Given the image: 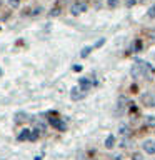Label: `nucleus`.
I'll return each instance as SVG.
<instances>
[{
	"mask_svg": "<svg viewBox=\"0 0 155 160\" xmlns=\"http://www.w3.org/2000/svg\"><path fill=\"white\" fill-rule=\"evenodd\" d=\"M70 12H72V15H80L82 12H87V3L75 2V3H72V7H70Z\"/></svg>",
	"mask_w": 155,
	"mask_h": 160,
	"instance_id": "nucleus-1",
	"label": "nucleus"
},
{
	"mask_svg": "<svg viewBox=\"0 0 155 160\" xmlns=\"http://www.w3.org/2000/svg\"><path fill=\"white\" fill-rule=\"evenodd\" d=\"M145 122H147L148 127H155V117H153V115H148V117H145Z\"/></svg>",
	"mask_w": 155,
	"mask_h": 160,
	"instance_id": "nucleus-9",
	"label": "nucleus"
},
{
	"mask_svg": "<svg viewBox=\"0 0 155 160\" xmlns=\"http://www.w3.org/2000/svg\"><path fill=\"white\" fill-rule=\"evenodd\" d=\"M92 48H93V47H83V48H82V52H80V57H83V58H85V57H88L90 52H92Z\"/></svg>",
	"mask_w": 155,
	"mask_h": 160,
	"instance_id": "nucleus-8",
	"label": "nucleus"
},
{
	"mask_svg": "<svg viewBox=\"0 0 155 160\" xmlns=\"http://www.w3.org/2000/svg\"><path fill=\"white\" fill-rule=\"evenodd\" d=\"M140 2H145V0H140Z\"/></svg>",
	"mask_w": 155,
	"mask_h": 160,
	"instance_id": "nucleus-18",
	"label": "nucleus"
},
{
	"mask_svg": "<svg viewBox=\"0 0 155 160\" xmlns=\"http://www.w3.org/2000/svg\"><path fill=\"white\" fill-rule=\"evenodd\" d=\"M107 3L110 5V7H117V3H118V0H107Z\"/></svg>",
	"mask_w": 155,
	"mask_h": 160,
	"instance_id": "nucleus-12",
	"label": "nucleus"
},
{
	"mask_svg": "<svg viewBox=\"0 0 155 160\" xmlns=\"http://www.w3.org/2000/svg\"><path fill=\"white\" fill-rule=\"evenodd\" d=\"M143 150L147 153H155V140H145L143 142Z\"/></svg>",
	"mask_w": 155,
	"mask_h": 160,
	"instance_id": "nucleus-4",
	"label": "nucleus"
},
{
	"mask_svg": "<svg viewBox=\"0 0 155 160\" xmlns=\"http://www.w3.org/2000/svg\"><path fill=\"white\" fill-rule=\"evenodd\" d=\"M80 88L83 90V92H88L90 88H92V82H90V78H80V85H78Z\"/></svg>",
	"mask_w": 155,
	"mask_h": 160,
	"instance_id": "nucleus-5",
	"label": "nucleus"
},
{
	"mask_svg": "<svg viewBox=\"0 0 155 160\" xmlns=\"http://www.w3.org/2000/svg\"><path fill=\"white\" fill-rule=\"evenodd\" d=\"M128 127H127V125H120V133H122V135H127L128 133Z\"/></svg>",
	"mask_w": 155,
	"mask_h": 160,
	"instance_id": "nucleus-10",
	"label": "nucleus"
},
{
	"mask_svg": "<svg viewBox=\"0 0 155 160\" xmlns=\"http://www.w3.org/2000/svg\"><path fill=\"white\" fill-rule=\"evenodd\" d=\"M18 3H20V0H8V5H10V7H18Z\"/></svg>",
	"mask_w": 155,
	"mask_h": 160,
	"instance_id": "nucleus-11",
	"label": "nucleus"
},
{
	"mask_svg": "<svg viewBox=\"0 0 155 160\" xmlns=\"http://www.w3.org/2000/svg\"><path fill=\"white\" fill-rule=\"evenodd\" d=\"M147 15H148V17H155V7H150V8H148V13H147Z\"/></svg>",
	"mask_w": 155,
	"mask_h": 160,
	"instance_id": "nucleus-14",
	"label": "nucleus"
},
{
	"mask_svg": "<svg viewBox=\"0 0 155 160\" xmlns=\"http://www.w3.org/2000/svg\"><path fill=\"white\" fill-rule=\"evenodd\" d=\"M60 2H67V0H60Z\"/></svg>",
	"mask_w": 155,
	"mask_h": 160,
	"instance_id": "nucleus-17",
	"label": "nucleus"
},
{
	"mask_svg": "<svg viewBox=\"0 0 155 160\" xmlns=\"http://www.w3.org/2000/svg\"><path fill=\"white\" fill-rule=\"evenodd\" d=\"M105 147H107V148L115 147V137H113V135H108V137L105 138Z\"/></svg>",
	"mask_w": 155,
	"mask_h": 160,
	"instance_id": "nucleus-7",
	"label": "nucleus"
},
{
	"mask_svg": "<svg viewBox=\"0 0 155 160\" xmlns=\"http://www.w3.org/2000/svg\"><path fill=\"white\" fill-rule=\"evenodd\" d=\"M135 2H137V0H125V5H127V7H133Z\"/></svg>",
	"mask_w": 155,
	"mask_h": 160,
	"instance_id": "nucleus-13",
	"label": "nucleus"
},
{
	"mask_svg": "<svg viewBox=\"0 0 155 160\" xmlns=\"http://www.w3.org/2000/svg\"><path fill=\"white\" fill-rule=\"evenodd\" d=\"M83 95H85V92H83L80 87H73L72 92H70V97H72V100H82Z\"/></svg>",
	"mask_w": 155,
	"mask_h": 160,
	"instance_id": "nucleus-2",
	"label": "nucleus"
},
{
	"mask_svg": "<svg viewBox=\"0 0 155 160\" xmlns=\"http://www.w3.org/2000/svg\"><path fill=\"white\" fill-rule=\"evenodd\" d=\"M153 7H155V3H153Z\"/></svg>",
	"mask_w": 155,
	"mask_h": 160,
	"instance_id": "nucleus-19",
	"label": "nucleus"
},
{
	"mask_svg": "<svg viewBox=\"0 0 155 160\" xmlns=\"http://www.w3.org/2000/svg\"><path fill=\"white\" fill-rule=\"evenodd\" d=\"M142 102H143V105H147V107H155V95L145 93L142 97Z\"/></svg>",
	"mask_w": 155,
	"mask_h": 160,
	"instance_id": "nucleus-3",
	"label": "nucleus"
},
{
	"mask_svg": "<svg viewBox=\"0 0 155 160\" xmlns=\"http://www.w3.org/2000/svg\"><path fill=\"white\" fill-rule=\"evenodd\" d=\"M50 122H52V125H53V127H57L58 130H65V128H67V125H65L60 118H50Z\"/></svg>",
	"mask_w": 155,
	"mask_h": 160,
	"instance_id": "nucleus-6",
	"label": "nucleus"
},
{
	"mask_svg": "<svg viewBox=\"0 0 155 160\" xmlns=\"http://www.w3.org/2000/svg\"><path fill=\"white\" fill-rule=\"evenodd\" d=\"M103 43H105V38H100V40H98V42H97V43H95V45H93V47H102V45H103Z\"/></svg>",
	"mask_w": 155,
	"mask_h": 160,
	"instance_id": "nucleus-15",
	"label": "nucleus"
},
{
	"mask_svg": "<svg viewBox=\"0 0 155 160\" xmlns=\"http://www.w3.org/2000/svg\"><path fill=\"white\" fill-rule=\"evenodd\" d=\"M58 13H60V8H58V10H57V8H53V10H52V13H50V15H52V17H55V15H58Z\"/></svg>",
	"mask_w": 155,
	"mask_h": 160,
	"instance_id": "nucleus-16",
	"label": "nucleus"
}]
</instances>
